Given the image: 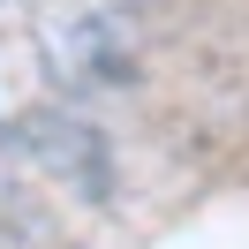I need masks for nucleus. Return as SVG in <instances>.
<instances>
[]
</instances>
